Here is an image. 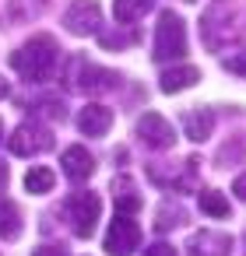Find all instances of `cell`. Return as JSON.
Listing matches in <instances>:
<instances>
[{
  "label": "cell",
  "mask_w": 246,
  "mask_h": 256,
  "mask_svg": "<svg viewBox=\"0 0 246 256\" xmlns=\"http://www.w3.org/2000/svg\"><path fill=\"white\" fill-rule=\"evenodd\" d=\"M57 60H60V46H57V39L53 36H32L22 50H15L11 53V67L25 78V81H32V84H43V81H50L53 74H57Z\"/></svg>",
  "instance_id": "1"
},
{
  "label": "cell",
  "mask_w": 246,
  "mask_h": 256,
  "mask_svg": "<svg viewBox=\"0 0 246 256\" xmlns=\"http://www.w3.org/2000/svg\"><path fill=\"white\" fill-rule=\"evenodd\" d=\"M116 74L99 67L95 60H88L85 53H74L67 64H64V84L67 92H78V95H99V92H109L116 88Z\"/></svg>",
  "instance_id": "2"
},
{
  "label": "cell",
  "mask_w": 246,
  "mask_h": 256,
  "mask_svg": "<svg viewBox=\"0 0 246 256\" xmlns=\"http://www.w3.org/2000/svg\"><path fill=\"white\" fill-rule=\"evenodd\" d=\"M246 22H239V8L232 0H214L207 8V14L200 18V39L211 46V50H221L225 42H232L239 32H242Z\"/></svg>",
  "instance_id": "3"
},
{
  "label": "cell",
  "mask_w": 246,
  "mask_h": 256,
  "mask_svg": "<svg viewBox=\"0 0 246 256\" xmlns=\"http://www.w3.org/2000/svg\"><path fill=\"white\" fill-rule=\"evenodd\" d=\"M186 53V22L176 11H162L155 25V42H151V60L169 64Z\"/></svg>",
  "instance_id": "4"
},
{
  "label": "cell",
  "mask_w": 246,
  "mask_h": 256,
  "mask_svg": "<svg viewBox=\"0 0 246 256\" xmlns=\"http://www.w3.org/2000/svg\"><path fill=\"white\" fill-rule=\"evenodd\" d=\"M197 165L200 158H183V162H148V179L162 190H176V193H190L197 190Z\"/></svg>",
  "instance_id": "5"
},
{
  "label": "cell",
  "mask_w": 246,
  "mask_h": 256,
  "mask_svg": "<svg viewBox=\"0 0 246 256\" xmlns=\"http://www.w3.org/2000/svg\"><path fill=\"white\" fill-rule=\"evenodd\" d=\"M99 214H102V200L92 190H78L64 200V218H67V224L78 238H92V232L99 224Z\"/></svg>",
  "instance_id": "6"
},
{
  "label": "cell",
  "mask_w": 246,
  "mask_h": 256,
  "mask_svg": "<svg viewBox=\"0 0 246 256\" xmlns=\"http://www.w3.org/2000/svg\"><path fill=\"white\" fill-rule=\"evenodd\" d=\"M64 28L78 39L99 36L102 32V8L99 0H74V4L64 11Z\"/></svg>",
  "instance_id": "7"
},
{
  "label": "cell",
  "mask_w": 246,
  "mask_h": 256,
  "mask_svg": "<svg viewBox=\"0 0 246 256\" xmlns=\"http://www.w3.org/2000/svg\"><path fill=\"white\" fill-rule=\"evenodd\" d=\"M8 148H11V154H22V158L46 154V151L53 148V134H50V126H39V123H22V126L8 137Z\"/></svg>",
  "instance_id": "8"
},
{
  "label": "cell",
  "mask_w": 246,
  "mask_h": 256,
  "mask_svg": "<svg viewBox=\"0 0 246 256\" xmlns=\"http://www.w3.org/2000/svg\"><path fill=\"white\" fill-rule=\"evenodd\" d=\"M106 252L109 256H130L137 246H141V224L130 218V214H116L109 232H106Z\"/></svg>",
  "instance_id": "9"
},
{
  "label": "cell",
  "mask_w": 246,
  "mask_h": 256,
  "mask_svg": "<svg viewBox=\"0 0 246 256\" xmlns=\"http://www.w3.org/2000/svg\"><path fill=\"white\" fill-rule=\"evenodd\" d=\"M137 137H141V144H148L151 151H169V148L176 144L172 123H169L165 116H158V112H144V116L137 120Z\"/></svg>",
  "instance_id": "10"
},
{
  "label": "cell",
  "mask_w": 246,
  "mask_h": 256,
  "mask_svg": "<svg viewBox=\"0 0 246 256\" xmlns=\"http://www.w3.org/2000/svg\"><path fill=\"white\" fill-rule=\"evenodd\" d=\"M190 256H228L232 252V235L214 232V228H200L190 242H186Z\"/></svg>",
  "instance_id": "11"
},
{
  "label": "cell",
  "mask_w": 246,
  "mask_h": 256,
  "mask_svg": "<svg viewBox=\"0 0 246 256\" xmlns=\"http://www.w3.org/2000/svg\"><path fill=\"white\" fill-rule=\"evenodd\" d=\"M113 126V109L102 106V102H88L81 112H78V130L88 134V137H106Z\"/></svg>",
  "instance_id": "12"
},
{
  "label": "cell",
  "mask_w": 246,
  "mask_h": 256,
  "mask_svg": "<svg viewBox=\"0 0 246 256\" xmlns=\"http://www.w3.org/2000/svg\"><path fill=\"white\" fill-rule=\"evenodd\" d=\"M60 168H64V176H67V179H74V182H85V179L95 172V158H92V151H88V148H81V144H71V148L60 154Z\"/></svg>",
  "instance_id": "13"
},
{
  "label": "cell",
  "mask_w": 246,
  "mask_h": 256,
  "mask_svg": "<svg viewBox=\"0 0 246 256\" xmlns=\"http://www.w3.org/2000/svg\"><path fill=\"white\" fill-rule=\"evenodd\" d=\"M211 130H214V109L200 106V109H186V112H183V134H186L193 144L207 140Z\"/></svg>",
  "instance_id": "14"
},
{
  "label": "cell",
  "mask_w": 246,
  "mask_h": 256,
  "mask_svg": "<svg viewBox=\"0 0 246 256\" xmlns=\"http://www.w3.org/2000/svg\"><path fill=\"white\" fill-rule=\"evenodd\" d=\"M197 81H200V70L190 67V64H183V67H169V70L158 78V88H162L165 95H179V92L193 88Z\"/></svg>",
  "instance_id": "15"
},
{
  "label": "cell",
  "mask_w": 246,
  "mask_h": 256,
  "mask_svg": "<svg viewBox=\"0 0 246 256\" xmlns=\"http://www.w3.org/2000/svg\"><path fill=\"white\" fill-rule=\"evenodd\" d=\"M22 228H25V221H22V210H18V204L4 196V200H0V238L15 242V238L22 235Z\"/></svg>",
  "instance_id": "16"
},
{
  "label": "cell",
  "mask_w": 246,
  "mask_h": 256,
  "mask_svg": "<svg viewBox=\"0 0 246 256\" xmlns=\"http://www.w3.org/2000/svg\"><path fill=\"white\" fill-rule=\"evenodd\" d=\"M113 196H116V214H134V210H141V196L134 193V179H127V176L113 179Z\"/></svg>",
  "instance_id": "17"
},
{
  "label": "cell",
  "mask_w": 246,
  "mask_h": 256,
  "mask_svg": "<svg viewBox=\"0 0 246 256\" xmlns=\"http://www.w3.org/2000/svg\"><path fill=\"white\" fill-rule=\"evenodd\" d=\"M155 8V0H113V14L116 25H134L137 18H144Z\"/></svg>",
  "instance_id": "18"
},
{
  "label": "cell",
  "mask_w": 246,
  "mask_h": 256,
  "mask_svg": "<svg viewBox=\"0 0 246 256\" xmlns=\"http://www.w3.org/2000/svg\"><path fill=\"white\" fill-rule=\"evenodd\" d=\"M155 214H158L155 218V232H169V228H183L186 224V210L179 204H172V200H162Z\"/></svg>",
  "instance_id": "19"
},
{
  "label": "cell",
  "mask_w": 246,
  "mask_h": 256,
  "mask_svg": "<svg viewBox=\"0 0 246 256\" xmlns=\"http://www.w3.org/2000/svg\"><path fill=\"white\" fill-rule=\"evenodd\" d=\"M53 182H57V176H53V168H46V165H36V168H29L25 172V190L29 193H50L53 190Z\"/></svg>",
  "instance_id": "20"
},
{
  "label": "cell",
  "mask_w": 246,
  "mask_h": 256,
  "mask_svg": "<svg viewBox=\"0 0 246 256\" xmlns=\"http://www.w3.org/2000/svg\"><path fill=\"white\" fill-rule=\"evenodd\" d=\"M200 193V210L211 214V218H228V200L218 193V190H197Z\"/></svg>",
  "instance_id": "21"
},
{
  "label": "cell",
  "mask_w": 246,
  "mask_h": 256,
  "mask_svg": "<svg viewBox=\"0 0 246 256\" xmlns=\"http://www.w3.org/2000/svg\"><path fill=\"white\" fill-rule=\"evenodd\" d=\"M43 8H46V0H11L8 14H11V22H32L36 14H43Z\"/></svg>",
  "instance_id": "22"
},
{
  "label": "cell",
  "mask_w": 246,
  "mask_h": 256,
  "mask_svg": "<svg viewBox=\"0 0 246 256\" xmlns=\"http://www.w3.org/2000/svg\"><path fill=\"white\" fill-rule=\"evenodd\" d=\"M36 112H43V116H50V120H64V116H67V109H64L60 98H39V102H36Z\"/></svg>",
  "instance_id": "23"
},
{
  "label": "cell",
  "mask_w": 246,
  "mask_h": 256,
  "mask_svg": "<svg viewBox=\"0 0 246 256\" xmlns=\"http://www.w3.org/2000/svg\"><path fill=\"white\" fill-rule=\"evenodd\" d=\"M221 67H225L228 74H235V78H246V50H235V53H228V56L221 60Z\"/></svg>",
  "instance_id": "24"
},
{
  "label": "cell",
  "mask_w": 246,
  "mask_h": 256,
  "mask_svg": "<svg viewBox=\"0 0 246 256\" xmlns=\"http://www.w3.org/2000/svg\"><path fill=\"white\" fill-rule=\"evenodd\" d=\"M99 39H102V46L106 50H120V46H134L137 42V32H116V36H106V32H99Z\"/></svg>",
  "instance_id": "25"
},
{
  "label": "cell",
  "mask_w": 246,
  "mask_h": 256,
  "mask_svg": "<svg viewBox=\"0 0 246 256\" xmlns=\"http://www.w3.org/2000/svg\"><path fill=\"white\" fill-rule=\"evenodd\" d=\"M32 256H71V252H67V246L50 242V246H36V249H32Z\"/></svg>",
  "instance_id": "26"
},
{
  "label": "cell",
  "mask_w": 246,
  "mask_h": 256,
  "mask_svg": "<svg viewBox=\"0 0 246 256\" xmlns=\"http://www.w3.org/2000/svg\"><path fill=\"white\" fill-rule=\"evenodd\" d=\"M144 256H176V249L169 242H151V246H144Z\"/></svg>",
  "instance_id": "27"
},
{
  "label": "cell",
  "mask_w": 246,
  "mask_h": 256,
  "mask_svg": "<svg viewBox=\"0 0 246 256\" xmlns=\"http://www.w3.org/2000/svg\"><path fill=\"white\" fill-rule=\"evenodd\" d=\"M232 193H235V196L246 204V172H239V176H235V182H232Z\"/></svg>",
  "instance_id": "28"
},
{
  "label": "cell",
  "mask_w": 246,
  "mask_h": 256,
  "mask_svg": "<svg viewBox=\"0 0 246 256\" xmlns=\"http://www.w3.org/2000/svg\"><path fill=\"white\" fill-rule=\"evenodd\" d=\"M8 190V162H0V193Z\"/></svg>",
  "instance_id": "29"
},
{
  "label": "cell",
  "mask_w": 246,
  "mask_h": 256,
  "mask_svg": "<svg viewBox=\"0 0 246 256\" xmlns=\"http://www.w3.org/2000/svg\"><path fill=\"white\" fill-rule=\"evenodd\" d=\"M8 92H11V88H8V81H4V78H0V98H4Z\"/></svg>",
  "instance_id": "30"
},
{
  "label": "cell",
  "mask_w": 246,
  "mask_h": 256,
  "mask_svg": "<svg viewBox=\"0 0 246 256\" xmlns=\"http://www.w3.org/2000/svg\"><path fill=\"white\" fill-rule=\"evenodd\" d=\"M0 137H4V120H0Z\"/></svg>",
  "instance_id": "31"
}]
</instances>
